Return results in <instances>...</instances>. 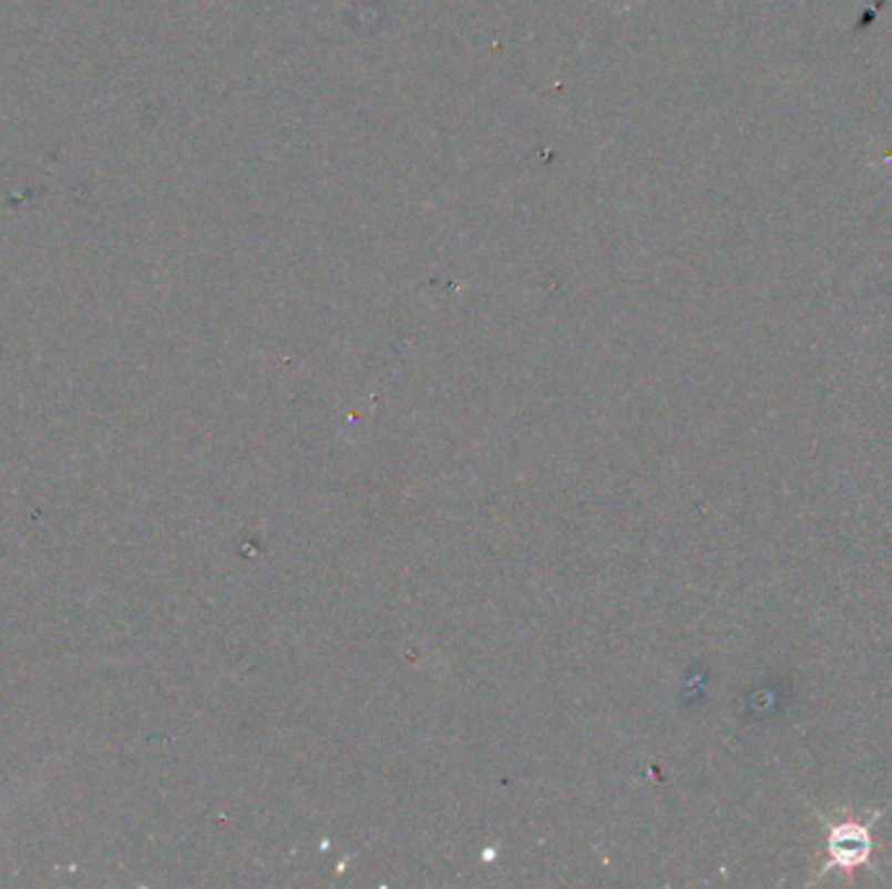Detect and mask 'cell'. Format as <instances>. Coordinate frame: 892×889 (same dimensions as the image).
Listing matches in <instances>:
<instances>
[{"label":"cell","mask_w":892,"mask_h":889,"mask_svg":"<svg viewBox=\"0 0 892 889\" xmlns=\"http://www.w3.org/2000/svg\"><path fill=\"white\" fill-rule=\"evenodd\" d=\"M830 861L838 866L864 864L872 854V837L864 825H840L830 829Z\"/></svg>","instance_id":"6da1fadb"}]
</instances>
